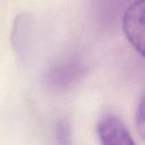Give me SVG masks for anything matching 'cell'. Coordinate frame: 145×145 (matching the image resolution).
I'll list each match as a JSON object with an SVG mask.
<instances>
[{
	"mask_svg": "<svg viewBox=\"0 0 145 145\" xmlns=\"http://www.w3.org/2000/svg\"><path fill=\"white\" fill-rule=\"evenodd\" d=\"M89 63L77 52L60 54L53 58L44 69L42 80L46 89L63 93L78 85L88 74Z\"/></svg>",
	"mask_w": 145,
	"mask_h": 145,
	"instance_id": "1",
	"label": "cell"
},
{
	"mask_svg": "<svg viewBox=\"0 0 145 145\" xmlns=\"http://www.w3.org/2000/svg\"><path fill=\"white\" fill-rule=\"evenodd\" d=\"M96 136L101 145H137L126 123L113 112H105L99 118Z\"/></svg>",
	"mask_w": 145,
	"mask_h": 145,
	"instance_id": "2",
	"label": "cell"
},
{
	"mask_svg": "<svg viewBox=\"0 0 145 145\" xmlns=\"http://www.w3.org/2000/svg\"><path fill=\"white\" fill-rule=\"evenodd\" d=\"M144 8L143 0L134 1L126 8L121 19L126 39L140 57L144 56Z\"/></svg>",
	"mask_w": 145,
	"mask_h": 145,
	"instance_id": "3",
	"label": "cell"
},
{
	"mask_svg": "<svg viewBox=\"0 0 145 145\" xmlns=\"http://www.w3.org/2000/svg\"><path fill=\"white\" fill-rule=\"evenodd\" d=\"M33 40V18L22 12L15 17L11 28V45L17 57L23 60L31 48Z\"/></svg>",
	"mask_w": 145,
	"mask_h": 145,
	"instance_id": "4",
	"label": "cell"
},
{
	"mask_svg": "<svg viewBox=\"0 0 145 145\" xmlns=\"http://www.w3.org/2000/svg\"><path fill=\"white\" fill-rule=\"evenodd\" d=\"M52 138L54 145H72V130L67 119L56 120L52 127Z\"/></svg>",
	"mask_w": 145,
	"mask_h": 145,
	"instance_id": "5",
	"label": "cell"
},
{
	"mask_svg": "<svg viewBox=\"0 0 145 145\" xmlns=\"http://www.w3.org/2000/svg\"><path fill=\"white\" fill-rule=\"evenodd\" d=\"M135 121H136V126L138 127L139 135L143 136V131H144V97L143 96H140L138 104L136 106Z\"/></svg>",
	"mask_w": 145,
	"mask_h": 145,
	"instance_id": "6",
	"label": "cell"
}]
</instances>
